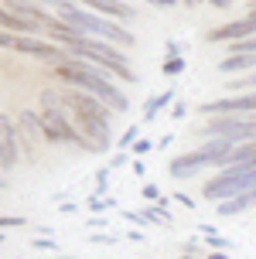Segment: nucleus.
Listing matches in <instances>:
<instances>
[{"instance_id":"f257e3e1","label":"nucleus","mask_w":256,"mask_h":259,"mask_svg":"<svg viewBox=\"0 0 256 259\" xmlns=\"http://www.w3.org/2000/svg\"><path fill=\"white\" fill-rule=\"evenodd\" d=\"M55 75L62 78V82H68V85H76V89L102 99V106L113 109V113H127L130 109V99L113 85L109 72L99 68V65H92V62H86V58H68V62L55 65Z\"/></svg>"},{"instance_id":"f03ea898","label":"nucleus","mask_w":256,"mask_h":259,"mask_svg":"<svg viewBox=\"0 0 256 259\" xmlns=\"http://www.w3.org/2000/svg\"><path fill=\"white\" fill-rule=\"evenodd\" d=\"M65 106H68V113L76 119V130L82 133V143H86V150L92 154H102V150H109V143H113V130H109V109L102 106V99L89 96V92H68L65 96Z\"/></svg>"},{"instance_id":"7ed1b4c3","label":"nucleus","mask_w":256,"mask_h":259,"mask_svg":"<svg viewBox=\"0 0 256 259\" xmlns=\"http://www.w3.org/2000/svg\"><path fill=\"white\" fill-rule=\"evenodd\" d=\"M41 130H45V140L51 143H72V147H86L82 143V133L76 130V119L68 113V106L65 99H58V92L55 89H45L41 92Z\"/></svg>"},{"instance_id":"20e7f679","label":"nucleus","mask_w":256,"mask_h":259,"mask_svg":"<svg viewBox=\"0 0 256 259\" xmlns=\"http://www.w3.org/2000/svg\"><path fill=\"white\" fill-rule=\"evenodd\" d=\"M68 52H72V58H86V62L106 68L109 75L123 78V82H137V78H133V68H130V62H127V55H123V52H113V45H106V41L82 38L79 45H72Z\"/></svg>"},{"instance_id":"39448f33","label":"nucleus","mask_w":256,"mask_h":259,"mask_svg":"<svg viewBox=\"0 0 256 259\" xmlns=\"http://www.w3.org/2000/svg\"><path fill=\"white\" fill-rule=\"evenodd\" d=\"M256 191V167L253 170H218V178H212V181L205 184V198L208 201H232V198H239V194H249Z\"/></svg>"},{"instance_id":"423d86ee","label":"nucleus","mask_w":256,"mask_h":259,"mask_svg":"<svg viewBox=\"0 0 256 259\" xmlns=\"http://www.w3.org/2000/svg\"><path fill=\"white\" fill-rule=\"evenodd\" d=\"M0 48L7 52H21V55H34V58H48V62L62 65L72 58L68 48H58V45H48V41L34 38V34H11V31H0Z\"/></svg>"},{"instance_id":"0eeeda50","label":"nucleus","mask_w":256,"mask_h":259,"mask_svg":"<svg viewBox=\"0 0 256 259\" xmlns=\"http://www.w3.org/2000/svg\"><path fill=\"white\" fill-rule=\"evenodd\" d=\"M202 133L208 140L218 137V140H229V143L239 147V143L256 140V116H215Z\"/></svg>"},{"instance_id":"6e6552de","label":"nucleus","mask_w":256,"mask_h":259,"mask_svg":"<svg viewBox=\"0 0 256 259\" xmlns=\"http://www.w3.org/2000/svg\"><path fill=\"white\" fill-rule=\"evenodd\" d=\"M198 109L205 116H249V113H256V92H246L236 99H215V103H205Z\"/></svg>"},{"instance_id":"1a4fd4ad","label":"nucleus","mask_w":256,"mask_h":259,"mask_svg":"<svg viewBox=\"0 0 256 259\" xmlns=\"http://www.w3.org/2000/svg\"><path fill=\"white\" fill-rule=\"evenodd\" d=\"M208 38H212V41H229V45H236V41H249V38H256V14H246V17L232 21V24L215 27V31L208 34Z\"/></svg>"},{"instance_id":"9d476101","label":"nucleus","mask_w":256,"mask_h":259,"mask_svg":"<svg viewBox=\"0 0 256 259\" xmlns=\"http://www.w3.org/2000/svg\"><path fill=\"white\" fill-rule=\"evenodd\" d=\"M0 150H4V170H11L21 157V133L14 130V123L0 113Z\"/></svg>"},{"instance_id":"9b49d317","label":"nucleus","mask_w":256,"mask_h":259,"mask_svg":"<svg viewBox=\"0 0 256 259\" xmlns=\"http://www.w3.org/2000/svg\"><path fill=\"white\" fill-rule=\"evenodd\" d=\"M208 160H205V154L202 150H192V154H181V157H174L171 164H167V170L174 174V178H192V174H198V170L205 167Z\"/></svg>"},{"instance_id":"f8f14e48","label":"nucleus","mask_w":256,"mask_h":259,"mask_svg":"<svg viewBox=\"0 0 256 259\" xmlns=\"http://www.w3.org/2000/svg\"><path fill=\"white\" fill-rule=\"evenodd\" d=\"M205 154V160L212 164V167H226V160L232 157V150H236V143H229V140H218V137H212V140H205V147H198Z\"/></svg>"},{"instance_id":"ddd939ff","label":"nucleus","mask_w":256,"mask_h":259,"mask_svg":"<svg viewBox=\"0 0 256 259\" xmlns=\"http://www.w3.org/2000/svg\"><path fill=\"white\" fill-rule=\"evenodd\" d=\"M79 4L106 14V17H113V21H133V7H127L123 0H79Z\"/></svg>"},{"instance_id":"4468645a","label":"nucleus","mask_w":256,"mask_h":259,"mask_svg":"<svg viewBox=\"0 0 256 259\" xmlns=\"http://www.w3.org/2000/svg\"><path fill=\"white\" fill-rule=\"evenodd\" d=\"M0 31H11V34H38V24H31L24 17H17L14 11L0 7Z\"/></svg>"},{"instance_id":"2eb2a0df","label":"nucleus","mask_w":256,"mask_h":259,"mask_svg":"<svg viewBox=\"0 0 256 259\" xmlns=\"http://www.w3.org/2000/svg\"><path fill=\"white\" fill-rule=\"evenodd\" d=\"M167 103H174V89H167V92H157V96H151L147 99V106H143V123H151L161 109H164Z\"/></svg>"},{"instance_id":"dca6fc26","label":"nucleus","mask_w":256,"mask_h":259,"mask_svg":"<svg viewBox=\"0 0 256 259\" xmlns=\"http://www.w3.org/2000/svg\"><path fill=\"white\" fill-rule=\"evenodd\" d=\"M21 130H24V137H27V150H31V137H45V130H41V116L38 113H31V109H24L21 113Z\"/></svg>"},{"instance_id":"f3484780","label":"nucleus","mask_w":256,"mask_h":259,"mask_svg":"<svg viewBox=\"0 0 256 259\" xmlns=\"http://www.w3.org/2000/svg\"><path fill=\"white\" fill-rule=\"evenodd\" d=\"M222 72H243V68H256V55H229L218 65Z\"/></svg>"},{"instance_id":"a211bd4d","label":"nucleus","mask_w":256,"mask_h":259,"mask_svg":"<svg viewBox=\"0 0 256 259\" xmlns=\"http://www.w3.org/2000/svg\"><path fill=\"white\" fill-rule=\"evenodd\" d=\"M185 72V58H164V75L167 78H174Z\"/></svg>"},{"instance_id":"6ab92c4d","label":"nucleus","mask_w":256,"mask_h":259,"mask_svg":"<svg viewBox=\"0 0 256 259\" xmlns=\"http://www.w3.org/2000/svg\"><path fill=\"white\" fill-rule=\"evenodd\" d=\"M34 4H45V7H51L55 14H62V11H72V7H76V0H34Z\"/></svg>"},{"instance_id":"aec40b11","label":"nucleus","mask_w":256,"mask_h":259,"mask_svg":"<svg viewBox=\"0 0 256 259\" xmlns=\"http://www.w3.org/2000/svg\"><path fill=\"white\" fill-rule=\"evenodd\" d=\"M140 140V126H130L127 133H123V137H120V150H123V147H133V143Z\"/></svg>"},{"instance_id":"412c9836","label":"nucleus","mask_w":256,"mask_h":259,"mask_svg":"<svg viewBox=\"0 0 256 259\" xmlns=\"http://www.w3.org/2000/svg\"><path fill=\"white\" fill-rule=\"evenodd\" d=\"M31 246H34V249H48V252H58V242H51L48 235H38V239H31Z\"/></svg>"},{"instance_id":"4be33fe9","label":"nucleus","mask_w":256,"mask_h":259,"mask_svg":"<svg viewBox=\"0 0 256 259\" xmlns=\"http://www.w3.org/2000/svg\"><path fill=\"white\" fill-rule=\"evenodd\" d=\"M24 219L21 215H0V229H21Z\"/></svg>"},{"instance_id":"5701e85b","label":"nucleus","mask_w":256,"mask_h":259,"mask_svg":"<svg viewBox=\"0 0 256 259\" xmlns=\"http://www.w3.org/2000/svg\"><path fill=\"white\" fill-rule=\"evenodd\" d=\"M208 246L215 249V252H226L232 242H229V239H222V235H208Z\"/></svg>"},{"instance_id":"b1692460","label":"nucleus","mask_w":256,"mask_h":259,"mask_svg":"<svg viewBox=\"0 0 256 259\" xmlns=\"http://www.w3.org/2000/svg\"><path fill=\"white\" fill-rule=\"evenodd\" d=\"M123 219H127L130 225H140V229L147 225V219H143V211H123Z\"/></svg>"},{"instance_id":"393cba45","label":"nucleus","mask_w":256,"mask_h":259,"mask_svg":"<svg viewBox=\"0 0 256 259\" xmlns=\"http://www.w3.org/2000/svg\"><path fill=\"white\" fill-rule=\"evenodd\" d=\"M127 160H130V157H127V150H116V154H113V160H109V167H123Z\"/></svg>"},{"instance_id":"a878e982","label":"nucleus","mask_w":256,"mask_h":259,"mask_svg":"<svg viewBox=\"0 0 256 259\" xmlns=\"http://www.w3.org/2000/svg\"><path fill=\"white\" fill-rule=\"evenodd\" d=\"M151 147H154V143H151V140H143V137H140V140L133 143V154L140 157V154H147V150H151Z\"/></svg>"},{"instance_id":"bb28decb","label":"nucleus","mask_w":256,"mask_h":259,"mask_svg":"<svg viewBox=\"0 0 256 259\" xmlns=\"http://www.w3.org/2000/svg\"><path fill=\"white\" fill-rule=\"evenodd\" d=\"M167 58H181V45L178 41H167Z\"/></svg>"},{"instance_id":"cd10ccee","label":"nucleus","mask_w":256,"mask_h":259,"mask_svg":"<svg viewBox=\"0 0 256 259\" xmlns=\"http://www.w3.org/2000/svg\"><path fill=\"white\" fill-rule=\"evenodd\" d=\"M143 194H147L151 201H157V198H161V191H157V184H143Z\"/></svg>"},{"instance_id":"c85d7f7f","label":"nucleus","mask_w":256,"mask_h":259,"mask_svg":"<svg viewBox=\"0 0 256 259\" xmlns=\"http://www.w3.org/2000/svg\"><path fill=\"white\" fill-rule=\"evenodd\" d=\"M89 242H96V246H109V242H116L113 235H92Z\"/></svg>"},{"instance_id":"c756f323","label":"nucleus","mask_w":256,"mask_h":259,"mask_svg":"<svg viewBox=\"0 0 256 259\" xmlns=\"http://www.w3.org/2000/svg\"><path fill=\"white\" fill-rule=\"evenodd\" d=\"M171 116H174V119H181V116H188V106H185V103H178V106H174V113H171Z\"/></svg>"},{"instance_id":"7c9ffc66","label":"nucleus","mask_w":256,"mask_h":259,"mask_svg":"<svg viewBox=\"0 0 256 259\" xmlns=\"http://www.w3.org/2000/svg\"><path fill=\"white\" fill-rule=\"evenodd\" d=\"M143 170H147V167H143V160H133V174H137V178H143Z\"/></svg>"},{"instance_id":"2f4dec72","label":"nucleus","mask_w":256,"mask_h":259,"mask_svg":"<svg viewBox=\"0 0 256 259\" xmlns=\"http://www.w3.org/2000/svg\"><path fill=\"white\" fill-rule=\"evenodd\" d=\"M151 4H157V7H174L178 0H151Z\"/></svg>"},{"instance_id":"473e14b6","label":"nucleus","mask_w":256,"mask_h":259,"mask_svg":"<svg viewBox=\"0 0 256 259\" xmlns=\"http://www.w3.org/2000/svg\"><path fill=\"white\" fill-rule=\"evenodd\" d=\"M0 188H7V181H4V150H0Z\"/></svg>"},{"instance_id":"72a5a7b5","label":"nucleus","mask_w":256,"mask_h":259,"mask_svg":"<svg viewBox=\"0 0 256 259\" xmlns=\"http://www.w3.org/2000/svg\"><path fill=\"white\" fill-rule=\"evenodd\" d=\"M208 4H212V7H229L232 0H208Z\"/></svg>"},{"instance_id":"f704fd0d","label":"nucleus","mask_w":256,"mask_h":259,"mask_svg":"<svg viewBox=\"0 0 256 259\" xmlns=\"http://www.w3.org/2000/svg\"><path fill=\"white\" fill-rule=\"evenodd\" d=\"M208 259H229V256H226V252H212Z\"/></svg>"},{"instance_id":"c9c22d12","label":"nucleus","mask_w":256,"mask_h":259,"mask_svg":"<svg viewBox=\"0 0 256 259\" xmlns=\"http://www.w3.org/2000/svg\"><path fill=\"white\" fill-rule=\"evenodd\" d=\"M185 4H192V7H195V4H202V0H185Z\"/></svg>"},{"instance_id":"e433bc0d","label":"nucleus","mask_w":256,"mask_h":259,"mask_svg":"<svg viewBox=\"0 0 256 259\" xmlns=\"http://www.w3.org/2000/svg\"><path fill=\"white\" fill-rule=\"evenodd\" d=\"M181 259H198V256H188V252H185V256H181Z\"/></svg>"},{"instance_id":"4c0bfd02","label":"nucleus","mask_w":256,"mask_h":259,"mask_svg":"<svg viewBox=\"0 0 256 259\" xmlns=\"http://www.w3.org/2000/svg\"><path fill=\"white\" fill-rule=\"evenodd\" d=\"M0 242H7V239H4V232H0Z\"/></svg>"},{"instance_id":"58836bf2","label":"nucleus","mask_w":256,"mask_h":259,"mask_svg":"<svg viewBox=\"0 0 256 259\" xmlns=\"http://www.w3.org/2000/svg\"><path fill=\"white\" fill-rule=\"evenodd\" d=\"M249 14H256V7H253V11H249Z\"/></svg>"}]
</instances>
